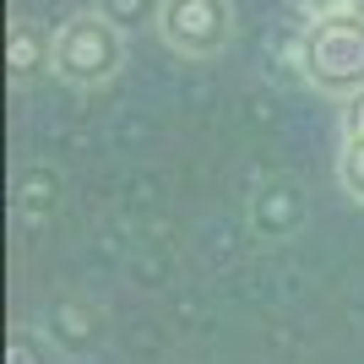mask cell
<instances>
[{
  "instance_id": "1",
  "label": "cell",
  "mask_w": 364,
  "mask_h": 364,
  "mask_svg": "<svg viewBox=\"0 0 364 364\" xmlns=\"http://www.w3.org/2000/svg\"><path fill=\"white\" fill-rule=\"evenodd\" d=\"M294 65H299L304 87L343 98L364 92V6L337 16H310L294 38Z\"/></svg>"
},
{
  "instance_id": "2",
  "label": "cell",
  "mask_w": 364,
  "mask_h": 364,
  "mask_svg": "<svg viewBox=\"0 0 364 364\" xmlns=\"http://www.w3.org/2000/svg\"><path fill=\"white\" fill-rule=\"evenodd\" d=\"M125 65V33L114 22L82 6L65 22H55V76L65 87H104Z\"/></svg>"
},
{
  "instance_id": "3",
  "label": "cell",
  "mask_w": 364,
  "mask_h": 364,
  "mask_svg": "<svg viewBox=\"0 0 364 364\" xmlns=\"http://www.w3.org/2000/svg\"><path fill=\"white\" fill-rule=\"evenodd\" d=\"M158 38L180 60H218L234 38V6L228 0H164Z\"/></svg>"
},
{
  "instance_id": "4",
  "label": "cell",
  "mask_w": 364,
  "mask_h": 364,
  "mask_svg": "<svg viewBox=\"0 0 364 364\" xmlns=\"http://www.w3.org/2000/svg\"><path fill=\"white\" fill-rule=\"evenodd\" d=\"M245 223L267 245L299 240L304 223H310V191H304V180H294V174H261L250 185V201H245Z\"/></svg>"
},
{
  "instance_id": "5",
  "label": "cell",
  "mask_w": 364,
  "mask_h": 364,
  "mask_svg": "<svg viewBox=\"0 0 364 364\" xmlns=\"http://www.w3.org/2000/svg\"><path fill=\"white\" fill-rule=\"evenodd\" d=\"M6 71L11 87H38L44 76H55V28H44L38 16H16L6 33Z\"/></svg>"
},
{
  "instance_id": "6",
  "label": "cell",
  "mask_w": 364,
  "mask_h": 364,
  "mask_svg": "<svg viewBox=\"0 0 364 364\" xmlns=\"http://www.w3.org/2000/svg\"><path fill=\"white\" fill-rule=\"evenodd\" d=\"M44 337L55 343L60 353H92L98 343H104V316H98V304L87 299H76V294H65V299H49L44 304Z\"/></svg>"
},
{
  "instance_id": "7",
  "label": "cell",
  "mask_w": 364,
  "mask_h": 364,
  "mask_svg": "<svg viewBox=\"0 0 364 364\" xmlns=\"http://www.w3.org/2000/svg\"><path fill=\"white\" fill-rule=\"evenodd\" d=\"M55 207H60V168L55 164H22L16 168V213L49 218Z\"/></svg>"
},
{
  "instance_id": "8",
  "label": "cell",
  "mask_w": 364,
  "mask_h": 364,
  "mask_svg": "<svg viewBox=\"0 0 364 364\" xmlns=\"http://www.w3.org/2000/svg\"><path fill=\"white\" fill-rule=\"evenodd\" d=\"M92 11L104 22H114L120 33H141V28H158L164 0H92Z\"/></svg>"
},
{
  "instance_id": "9",
  "label": "cell",
  "mask_w": 364,
  "mask_h": 364,
  "mask_svg": "<svg viewBox=\"0 0 364 364\" xmlns=\"http://www.w3.org/2000/svg\"><path fill=\"white\" fill-rule=\"evenodd\" d=\"M337 185L353 207H364V136H343L337 147Z\"/></svg>"
},
{
  "instance_id": "10",
  "label": "cell",
  "mask_w": 364,
  "mask_h": 364,
  "mask_svg": "<svg viewBox=\"0 0 364 364\" xmlns=\"http://www.w3.org/2000/svg\"><path fill=\"white\" fill-rule=\"evenodd\" d=\"M49 348H55V343L44 337V326H16L6 359H11V364H49Z\"/></svg>"
},
{
  "instance_id": "11",
  "label": "cell",
  "mask_w": 364,
  "mask_h": 364,
  "mask_svg": "<svg viewBox=\"0 0 364 364\" xmlns=\"http://www.w3.org/2000/svg\"><path fill=\"white\" fill-rule=\"evenodd\" d=\"M304 16H337V11H353V6H364V0H294Z\"/></svg>"
},
{
  "instance_id": "12",
  "label": "cell",
  "mask_w": 364,
  "mask_h": 364,
  "mask_svg": "<svg viewBox=\"0 0 364 364\" xmlns=\"http://www.w3.org/2000/svg\"><path fill=\"white\" fill-rule=\"evenodd\" d=\"M343 136H364V92H353L343 104Z\"/></svg>"
}]
</instances>
